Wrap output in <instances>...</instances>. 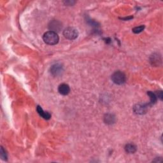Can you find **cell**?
<instances>
[{
  "instance_id": "6da1fadb",
  "label": "cell",
  "mask_w": 163,
  "mask_h": 163,
  "mask_svg": "<svg viewBox=\"0 0 163 163\" xmlns=\"http://www.w3.org/2000/svg\"><path fill=\"white\" fill-rule=\"evenodd\" d=\"M43 40L44 42L50 45H54L59 42V36L57 33L53 31H48L46 32L43 35Z\"/></svg>"
},
{
  "instance_id": "7a4b0ae2",
  "label": "cell",
  "mask_w": 163,
  "mask_h": 163,
  "mask_svg": "<svg viewBox=\"0 0 163 163\" xmlns=\"http://www.w3.org/2000/svg\"><path fill=\"white\" fill-rule=\"evenodd\" d=\"M112 80L115 84L122 85L126 81V76L122 71H115L112 75Z\"/></svg>"
},
{
  "instance_id": "3957f363",
  "label": "cell",
  "mask_w": 163,
  "mask_h": 163,
  "mask_svg": "<svg viewBox=\"0 0 163 163\" xmlns=\"http://www.w3.org/2000/svg\"><path fill=\"white\" fill-rule=\"evenodd\" d=\"M63 35L67 39L73 40L78 37L79 33L76 29L70 27L65 29V31H63Z\"/></svg>"
},
{
  "instance_id": "277c9868",
  "label": "cell",
  "mask_w": 163,
  "mask_h": 163,
  "mask_svg": "<svg viewBox=\"0 0 163 163\" xmlns=\"http://www.w3.org/2000/svg\"><path fill=\"white\" fill-rule=\"evenodd\" d=\"M63 66L62 65L59 64V63H56L51 66V73L55 77L59 76L62 74L63 72Z\"/></svg>"
},
{
  "instance_id": "5b68a950",
  "label": "cell",
  "mask_w": 163,
  "mask_h": 163,
  "mask_svg": "<svg viewBox=\"0 0 163 163\" xmlns=\"http://www.w3.org/2000/svg\"><path fill=\"white\" fill-rule=\"evenodd\" d=\"M49 28L51 31L59 32L62 29V24L58 21H52L49 24Z\"/></svg>"
},
{
  "instance_id": "8992f818",
  "label": "cell",
  "mask_w": 163,
  "mask_h": 163,
  "mask_svg": "<svg viewBox=\"0 0 163 163\" xmlns=\"http://www.w3.org/2000/svg\"><path fill=\"white\" fill-rule=\"evenodd\" d=\"M58 91L61 95L66 96L70 92V88L69 85L66 84H61L58 87Z\"/></svg>"
},
{
  "instance_id": "52a82bcc",
  "label": "cell",
  "mask_w": 163,
  "mask_h": 163,
  "mask_svg": "<svg viewBox=\"0 0 163 163\" xmlns=\"http://www.w3.org/2000/svg\"><path fill=\"white\" fill-rule=\"evenodd\" d=\"M37 110L38 114H39L41 117L43 118L44 119L49 120L50 118H51V115L47 112H44L40 106H37Z\"/></svg>"
},
{
  "instance_id": "ba28073f",
  "label": "cell",
  "mask_w": 163,
  "mask_h": 163,
  "mask_svg": "<svg viewBox=\"0 0 163 163\" xmlns=\"http://www.w3.org/2000/svg\"><path fill=\"white\" fill-rule=\"evenodd\" d=\"M146 110H147V107L145 105H142V104H138L134 108V112L138 114H143L146 112Z\"/></svg>"
},
{
  "instance_id": "9c48e42d",
  "label": "cell",
  "mask_w": 163,
  "mask_h": 163,
  "mask_svg": "<svg viewBox=\"0 0 163 163\" xmlns=\"http://www.w3.org/2000/svg\"><path fill=\"white\" fill-rule=\"evenodd\" d=\"M125 150L126 152L129 154H133L136 151V145L132 144V143H128L125 147Z\"/></svg>"
},
{
  "instance_id": "30bf717a",
  "label": "cell",
  "mask_w": 163,
  "mask_h": 163,
  "mask_svg": "<svg viewBox=\"0 0 163 163\" xmlns=\"http://www.w3.org/2000/svg\"><path fill=\"white\" fill-rule=\"evenodd\" d=\"M104 122L108 124H112L115 122V117L112 114H106L104 118Z\"/></svg>"
},
{
  "instance_id": "8fae6325",
  "label": "cell",
  "mask_w": 163,
  "mask_h": 163,
  "mask_svg": "<svg viewBox=\"0 0 163 163\" xmlns=\"http://www.w3.org/2000/svg\"><path fill=\"white\" fill-rule=\"evenodd\" d=\"M147 94L150 96L151 104L156 103L157 101V97L156 94L153 93L152 92H150V91H148V92H147Z\"/></svg>"
},
{
  "instance_id": "7c38bea8",
  "label": "cell",
  "mask_w": 163,
  "mask_h": 163,
  "mask_svg": "<svg viewBox=\"0 0 163 163\" xmlns=\"http://www.w3.org/2000/svg\"><path fill=\"white\" fill-rule=\"evenodd\" d=\"M144 28H145L144 26H140L132 29V31H133L134 33H140L143 31Z\"/></svg>"
},
{
  "instance_id": "4fadbf2b",
  "label": "cell",
  "mask_w": 163,
  "mask_h": 163,
  "mask_svg": "<svg viewBox=\"0 0 163 163\" xmlns=\"http://www.w3.org/2000/svg\"><path fill=\"white\" fill-rule=\"evenodd\" d=\"M1 158L3 159V160H7V154L5 152V151L4 150L3 148L2 147H1Z\"/></svg>"
},
{
  "instance_id": "5bb4252c",
  "label": "cell",
  "mask_w": 163,
  "mask_h": 163,
  "mask_svg": "<svg viewBox=\"0 0 163 163\" xmlns=\"http://www.w3.org/2000/svg\"><path fill=\"white\" fill-rule=\"evenodd\" d=\"M158 92H156V96H157H157H158V98H160V99L161 100H162V91H157Z\"/></svg>"
}]
</instances>
